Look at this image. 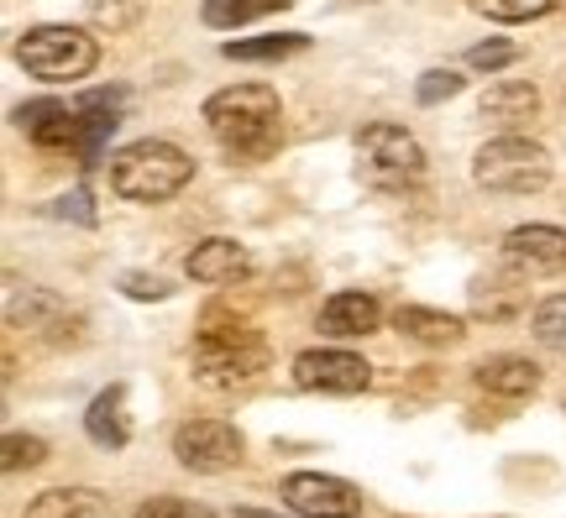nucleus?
<instances>
[{
  "label": "nucleus",
  "mask_w": 566,
  "mask_h": 518,
  "mask_svg": "<svg viewBox=\"0 0 566 518\" xmlns=\"http://www.w3.org/2000/svg\"><path fill=\"white\" fill-rule=\"evenodd\" d=\"M205 126H210V137L221 141L231 158L258 162L268 152H279L283 105L268 84H231V89H216L205 101Z\"/></svg>",
  "instance_id": "1"
},
{
  "label": "nucleus",
  "mask_w": 566,
  "mask_h": 518,
  "mask_svg": "<svg viewBox=\"0 0 566 518\" xmlns=\"http://www.w3.org/2000/svg\"><path fill=\"white\" fill-rule=\"evenodd\" d=\"M195 179V158L174 147L163 137H147V141H132L111 158V189L132 204H163L174 200L184 183Z\"/></svg>",
  "instance_id": "2"
},
{
  "label": "nucleus",
  "mask_w": 566,
  "mask_h": 518,
  "mask_svg": "<svg viewBox=\"0 0 566 518\" xmlns=\"http://www.w3.org/2000/svg\"><path fill=\"white\" fill-rule=\"evenodd\" d=\"M195 378L205 388H247V382L268 372V340L252 330V325H221V319H210L195 340Z\"/></svg>",
  "instance_id": "3"
},
{
  "label": "nucleus",
  "mask_w": 566,
  "mask_h": 518,
  "mask_svg": "<svg viewBox=\"0 0 566 518\" xmlns=\"http://www.w3.org/2000/svg\"><path fill=\"white\" fill-rule=\"evenodd\" d=\"M357 179L384 194H405L424 179V147L394 120H373L357 131Z\"/></svg>",
  "instance_id": "4"
},
{
  "label": "nucleus",
  "mask_w": 566,
  "mask_h": 518,
  "mask_svg": "<svg viewBox=\"0 0 566 518\" xmlns=\"http://www.w3.org/2000/svg\"><path fill=\"white\" fill-rule=\"evenodd\" d=\"M17 63L32 80L69 84V80H84V74L101 63V47H95V38L80 32V27H32V32H21V42H17Z\"/></svg>",
  "instance_id": "5"
},
{
  "label": "nucleus",
  "mask_w": 566,
  "mask_h": 518,
  "mask_svg": "<svg viewBox=\"0 0 566 518\" xmlns=\"http://www.w3.org/2000/svg\"><path fill=\"white\" fill-rule=\"evenodd\" d=\"M472 179L493 189V194H535V189H546L551 183V152L541 141L530 137H499L488 141L478 162H472Z\"/></svg>",
  "instance_id": "6"
},
{
  "label": "nucleus",
  "mask_w": 566,
  "mask_h": 518,
  "mask_svg": "<svg viewBox=\"0 0 566 518\" xmlns=\"http://www.w3.org/2000/svg\"><path fill=\"white\" fill-rule=\"evenodd\" d=\"M174 456L189 472H231L242 461V430L226 419H189L174 435Z\"/></svg>",
  "instance_id": "7"
},
{
  "label": "nucleus",
  "mask_w": 566,
  "mask_h": 518,
  "mask_svg": "<svg viewBox=\"0 0 566 518\" xmlns=\"http://www.w3.org/2000/svg\"><path fill=\"white\" fill-rule=\"evenodd\" d=\"M373 367L352 351H300L294 357V388L304 393H363Z\"/></svg>",
  "instance_id": "8"
},
{
  "label": "nucleus",
  "mask_w": 566,
  "mask_h": 518,
  "mask_svg": "<svg viewBox=\"0 0 566 518\" xmlns=\"http://www.w3.org/2000/svg\"><path fill=\"white\" fill-rule=\"evenodd\" d=\"M283 498L294 503L304 518H357L363 514V493L342 477H325V472H294L283 482Z\"/></svg>",
  "instance_id": "9"
},
{
  "label": "nucleus",
  "mask_w": 566,
  "mask_h": 518,
  "mask_svg": "<svg viewBox=\"0 0 566 518\" xmlns=\"http://www.w3.org/2000/svg\"><path fill=\"white\" fill-rule=\"evenodd\" d=\"M504 262L520 273H566V231L562 225H514L504 236Z\"/></svg>",
  "instance_id": "10"
},
{
  "label": "nucleus",
  "mask_w": 566,
  "mask_h": 518,
  "mask_svg": "<svg viewBox=\"0 0 566 518\" xmlns=\"http://www.w3.org/2000/svg\"><path fill=\"white\" fill-rule=\"evenodd\" d=\"M184 273H189L195 283H205V288L242 283L247 273H252V252H247L242 241H231V236H210V241H200V246L184 257Z\"/></svg>",
  "instance_id": "11"
},
{
  "label": "nucleus",
  "mask_w": 566,
  "mask_h": 518,
  "mask_svg": "<svg viewBox=\"0 0 566 518\" xmlns=\"http://www.w3.org/2000/svg\"><path fill=\"white\" fill-rule=\"evenodd\" d=\"M378 325H384V304L373 299V294L346 288V294H331V299L321 304V336L352 340V336H373Z\"/></svg>",
  "instance_id": "12"
},
{
  "label": "nucleus",
  "mask_w": 566,
  "mask_h": 518,
  "mask_svg": "<svg viewBox=\"0 0 566 518\" xmlns=\"http://www.w3.org/2000/svg\"><path fill=\"white\" fill-rule=\"evenodd\" d=\"M478 116L488 126H504V131H520L525 120L541 116V89L530 80H499L488 89L483 101H478Z\"/></svg>",
  "instance_id": "13"
},
{
  "label": "nucleus",
  "mask_w": 566,
  "mask_h": 518,
  "mask_svg": "<svg viewBox=\"0 0 566 518\" xmlns=\"http://www.w3.org/2000/svg\"><path fill=\"white\" fill-rule=\"evenodd\" d=\"M478 388L483 393H499V399H530L541 388V367L530 357H488L478 361Z\"/></svg>",
  "instance_id": "14"
},
{
  "label": "nucleus",
  "mask_w": 566,
  "mask_h": 518,
  "mask_svg": "<svg viewBox=\"0 0 566 518\" xmlns=\"http://www.w3.org/2000/svg\"><path fill=\"white\" fill-rule=\"evenodd\" d=\"M105 514H111V503L95 487H48L27 508V518H105Z\"/></svg>",
  "instance_id": "15"
},
{
  "label": "nucleus",
  "mask_w": 566,
  "mask_h": 518,
  "mask_svg": "<svg viewBox=\"0 0 566 518\" xmlns=\"http://www.w3.org/2000/svg\"><path fill=\"white\" fill-rule=\"evenodd\" d=\"M84 430H90V440H95V445H105V451H122L126 440H132V419H126V388H105L101 399L90 403Z\"/></svg>",
  "instance_id": "16"
},
{
  "label": "nucleus",
  "mask_w": 566,
  "mask_h": 518,
  "mask_svg": "<svg viewBox=\"0 0 566 518\" xmlns=\"http://www.w3.org/2000/svg\"><path fill=\"white\" fill-rule=\"evenodd\" d=\"M394 325L405 330L409 340H420V346H457L467 336V325L457 315H441V309H424V304H405Z\"/></svg>",
  "instance_id": "17"
},
{
  "label": "nucleus",
  "mask_w": 566,
  "mask_h": 518,
  "mask_svg": "<svg viewBox=\"0 0 566 518\" xmlns=\"http://www.w3.org/2000/svg\"><path fill=\"white\" fill-rule=\"evenodd\" d=\"M310 38L304 32H268V38H247V42H226L221 53L237 63H279V59H294L304 53Z\"/></svg>",
  "instance_id": "18"
},
{
  "label": "nucleus",
  "mask_w": 566,
  "mask_h": 518,
  "mask_svg": "<svg viewBox=\"0 0 566 518\" xmlns=\"http://www.w3.org/2000/svg\"><path fill=\"white\" fill-rule=\"evenodd\" d=\"M283 6H294V0H205V21L221 27V32H231V27H242V21L273 17Z\"/></svg>",
  "instance_id": "19"
},
{
  "label": "nucleus",
  "mask_w": 566,
  "mask_h": 518,
  "mask_svg": "<svg viewBox=\"0 0 566 518\" xmlns=\"http://www.w3.org/2000/svg\"><path fill=\"white\" fill-rule=\"evenodd\" d=\"M488 21H541L556 11V0H467Z\"/></svg>",
  "instance_id": "20"
},
{
  "label": "nucleus",
  "mask_w": 566,
  "mask_h": 518,
  "mask_svg": "<svg viewBox=\"0 0 566 518\" xmlns=\"http://www.w3.org/2000/svg\"><path fill=\"white\" fill-rule=\"evenodd\" d=\"M535 340L551 346V351H566V294H551V299L535 309Z\"/></svg>",
  "instance_id": "21"
},
{
  "label": "nucleus",
  "mask_w": 566,
  "mask_h": 518,
  "mask_svg": "<svg viewBox=\"0 0 566 518\" xmlns=\"http://www.w3.org/2000/svg\"><path fill=\"white\" fill-rule=\"evenodd\" d=\"M451 95H462V74H457V68H430V74H420V84H415V101L420 105H441V101H451Z\"/></svg>",
  "instance_id": "22"
},
{
  "label": "nucleus",
  "mask_w": 566,
  "mask_h": 518,
  "mask_svg": "<svg viewBox=\"0 0 566 518\" xmlns=\"http://www.w3.org/2000/svg\"><path fill=\"white\" fill-rule=\"evenodd\" d=\"M0 451H6V461H0L6 472H21V466H42V461H48V445H42L38 435H6Z\"/></svg>",
  "instance_id": "23"
},
{
  "label": "nucleus",
  "mask_w": 566,
  "mask_h": 518,
  "mask_svg": "<svg viewBox=\"0 0 566 518\" xmlns=\"http://www.w3.org/2000/svg\"><path fill=\"white\" fill-rule=\"evenodd\" d=\"M514 59H520L514 42H478V47H467V63H472L478 74H499V68H509Z\"/></svg>",
  "instance_id": "24"
},
{
  "label": "nucleus",
  "mask_w": 566,
  "mask_h": 518,
  "mask_svg": "<svg viewBox=\"0 0 566 518\" xmlns=\"http://www.w3.org/2000/svg\"><path fill=\"white\" fill-rule=\"evenodd\" d=\"M137 518H216L205 503H189V498H147L137 508Z\"/></svg>",
  "instance_id": "25"
},
{
  "label": "nucleus",
  "mask_w": 566,
  "mask_h": 518,
  "mask_svg": "<svg viewBox=\"0 0 566 518\" xmlns=\"http://www.w3.org/2000/svg\"><path fill=\"white\" fill-rule=\"evenodd\" d=\"M122 288L132 294V299H168V294H174L163 278H147V273H126Z\"/></svg>",
  "instance_id": "26"
},
{
  "label": "nucleus",
  "mask_w": 566,
  "mask_h": 518,
  "mask_svg": "<svg viewBox=\"0 0 566 518\" xmlns=\"http://www.w3.org/2000/svg\"><path fill=\"white\" fill-rule=\"evenodd\" d=\"M63 101H32V105H17V126L21 131H38L48 116H59Z\"/></svg>",
  "instance_id": "27"
},
{
  "label": "nucleus",
  "mask_w": 566,
  "mask_h": 518,
  "mask_svg": "<svg viewBox=\"0 0 566 518\" xmlns=\"http://www.w3.org/2000/svg\"><path fill=\"white\" fill-rule=\"evenodd\" d=\"M84 204H90V194H84V189H74V194H63L53 210H59V215H74V220H84V225H90V220H95V210H84Z\"/></svg>",
  "instance_id": "28"
},
{
  "label": "nucleus",
  "mask_w": 566,
  "mask_h": 518,
  "mask_svg": "<svg viewBox=\"0 0 566 518\" xmlns=\"http://www.w3.org/2000/svg\"><path fill=\"white\" fill-rule=\"evenodd\" d=\"M242 518H279V514H258V508H242Z\"/></svg>",
  "instance_id": "29"
}]
</instances>
